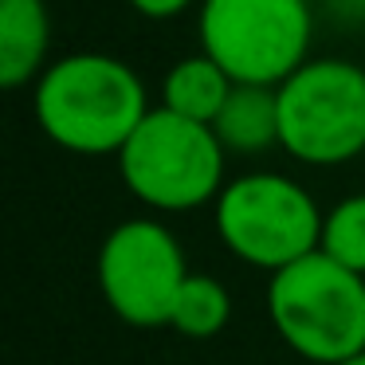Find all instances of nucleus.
I'll use <instances>...</instances> for the list:
<instances>
[{
    "label": "nucleus",
    "instance_id": "nucleus-7",
    "mask_svg": "<svg viewBox=\"0 0 365 365\" xmlns=\"http://www.w3.org/2000/svg\"><path fill=\"white\" fill-rule=\"evenodd\" d=\"M103 299L130 326H169L189 267L177 236L158 220H126L98 247Z\"/></svg>",
    "mask_w": 365,
    "mask_h": 365
},
{
    "label": "nucleus",
    "instance_id": "nucleus-14",
    "mask_svg": "<svg viewBox=\"0 0 365 365\" xmlns=\"http://www.w3.org/2000/svg\"><path fill=\"white\" fill-rule=\"evenodd\" d=\"M341 365H365V354H357V357H349V361H341Z\"/></svg>",
    "mask_w": 365,
    "mask_h": 365
},
{
    "label": "nucleus",
    "instance_id": "nucleus-13",
    "mask_svg": "<svg viewBox=\"0 0 365 365\" xmlns=\"http://www.w3.org/2000/svg\"><path fill=\"white\" fill-rule=\"evenodd\" d=\"M130 4L150 20H169V16H177V12L189 9L192 0H130Z\"/></svg>",
    "mask_w": 365,
    "mask_h": 365
},
{
    "label": "nucleus",
    "instance_id": "nucleus-8",
    "mask_svg": "<svg viewBox=\"0 0 365 365\" xmlns=\"http://www.w3.org/2000/svg\"><path fill=\"white\" fill-rule=\"evenodd\" d=\"M48 40L43 0H0V83L9 91L32 83L48 59Z\"/></svg>",
    "mask_w": 365,
    "mask_h": 365
},
{
    "label": "nucleus",
    "instance_id": "nucleus-11",
    "mask_svg": "<svg viewBox=\"0 0 365 365\" xmlns=\"http://www.w3.org/2000/svg\"><path fill=\"white\" fill-rule=\"evenodd\" d=\"M228 318H232L228 287H224L220 279H212V275H197V271H189L181 294H177V302H173L169 326H173L177 334H185V338L205 341V338H216V334L228 326Z\"/></svg>",
    "mask_w": 365,
    "mask_h": 365
},
{
    "label": "nucleus",
    "instance_id": "nucleus-4",
    "mask_svg": "<svg viewBox=\"0 0 365 365\" xmlns=\"http://www.w3.org/2000/svg\"><path fill=\"white\" fill-rule=\"evenodd\" d=\"M200 43L232 83L283 87L310 48L307 0H205Z\"/></svg>",
    "mask_w": 365,
    "mask_h": 365
},
{
    "label": "nucleus",
    "instance_id": "nucleus-5",
    "mask_svg": "<svg viewBox=\"0 0 365 365\" xmlns=\"http://www.w3.org/2000/svg\"><path fill=\"white\" fill-rule=\"evenodd\" d=\"M279 145L307 165H341L365 150V71L346 59L302 63L279 87Z\"/></svg>",
    "mask_w": 365,
    "mask_h": 365
},
{
    "label": "nucleus",
    "instance_id": "nucleus-9",
    "mask_svg": "<svg viewBox=\"0 0 365 365\" xmlns=\"http://www.w3.org/2000/svg\"><path fill=\"white\" fill-rule=\"evenodd\" d=\"M224 153H263L279 145V87L236 83L212 122Z\"/></svg>",
    "mask_w": 365,
    "mask_h": 365
},
{
    "label": "nucleus",
    "instance_id": "nucleus-1",
    "mask_svg": "<svg viewBox=\"0 0 365 365\" xmlns=\"http://www.w3.org/2000/svg\"><path fill=\"white\" fill-rule=\"evenodd\" d=\"M145 114L142 79L114 56H67L36 83V118L43 134L71 153H122Z\"/></svg>",
    "mask_w": 365,
    "mask_h": 365
},
{
    "label": "nucleus",
    "instance_id": "nucleus-12",
    "mask_svg": "<svg viewBox=\"0 0 365 365\" xmlns=\"http://www.w3.org/2000/svg\"><path fill=\"white\" fill-rule=\"evenodd\" d=\"M318 252H326L334 263L365 275V192L346 197L322 216V244Z\"/></svg>",
    "mask_w": 365,
    "mask_h": 365
},
{
    "label": "nucleus",
    "instance_id": "nucleus-10",
    "mask_svg": "<svg viewBox=\"0 0 365 365\" xmlns=\"http://www.w3.org/2000/svg\"><path fill=\"white\" fill-rule=\"evenodd\" d=\"M232 75L224 71L216 59L208 56H192V59H181L173 71L165 75V110L181 114V118H192V122H205L212 126L220 106L228 103L232 95Z\"/></svg>",
    "mask_w": 365,
    "mask_h": 365
},
{
    "label": "nucleus",
    "instance_id": "nucleus-6",
    "mask_svg": "<svg viewBox=\"0 0 365 365\" xmlns=\"http://www.w3.org/2000/svg\"><path fill=\"white\" fill-rule=\"evenodd\" d=\"M216 232L236 259L275 275L318 252L322 212L302 185L279 173H252L224 185L216 197Z\"/></svg>",
    "mask_w": 365,
    "mask_h": 365
},
{
    "label": "nucleus",
    "instance_id": "nucleus-2",
    "mask_svg": "<svg viewBox=\"0 0 365 365\" xmlns=\"http://www.w3.org/2000/svg\"><path fill=\"white\" fill-rule=\"evenodd\" d=\"M267 314L275 334L299 357L341 365L365 354V275L310 252L267 283Z\"/></svg>",
    "mask_w": 365,
    "mask_h": 365
},
{
    "label": "nucleus",
    "instance_id": "nucleus-3",
    "mask_svg": "<svg viewBox=\"0 0 365 365\" xmlns=\"http://www.w3.org/2000/svg\"><path fill=\"white\" fill-rule=\"evenodd\" d=\"M126 189L161 212H189L224 192V145L205 122L150 110L118 153Z\"/></svg>",
    "mask_w": 365,
    "mask_h": 365
}]
</instances>
